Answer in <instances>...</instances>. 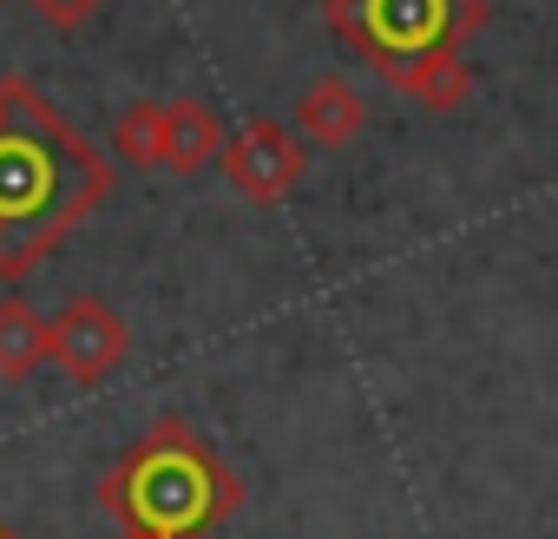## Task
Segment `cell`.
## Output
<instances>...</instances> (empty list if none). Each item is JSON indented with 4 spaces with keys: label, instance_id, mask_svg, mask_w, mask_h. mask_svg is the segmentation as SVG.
<instances>
[{
    "label": "cell",
    "instance_id": "6da1fadb",
    "mask_svg": "<svg viewBox=\"0 0 558 539\" xmlns=\"http://www.w3.org/2000/svg\"><path fill=\"white\" fill-rule=\"evenodd\" d=\"M106 191L112 165L86 132L27 80H0V277H27Z\"/></svg>",
    "mask_w": 558,
    "mask_h": 539
},
{
    "label": "cell",
    "instance_id": "7a4b0ae2",
    "mask_svg": "<svg viewBox=\"0 0 558 539\" xmlns=\"http://www.w3.org/2000/svg\"><path fill=\"white\" fill-rule=\"evenodd\" d=\"M99 506L125 519V539H204L210 526L236 519L243 480L223 467V454L178 415H165L106 480Z\"/></svg>",
    "mask_w": 558,
    "mask_h": 539
},
{
    "label": "cell",
    "instance_id": "3957f363",
    "mask_svg": "<svg viewBox=\"0 0 558 539\" xmlns=\"http://www.w3.org/2000/svg\"><path fill=\"white\" fill-rule=\"evenodd\" d=\"M486 21V0H329V27L401 93H414L434 112H453L466 99L460 40H473Z\"/></svg>",
    "mask_w": 558,
    "mask_h": 539
},
{
    "label": "cell",
    "instance_id": "277c9868",
    "mask_svg": "<svg viewBox=\"0 0 558 539\" xmlns=\"http://www.w3.org/2000/svg\"><path fill=\"white\" fill-rule=\"evenodd\" d=\"M125 356H132V330L99 297H73L53 316V362L73 375V388H99L106 375L125 369Z\"/></svg>",
    "mask_w": 558,
    "mask_h": 539
},
{
    "label": "cell",
    "instance_id": "5b68a950",
    "mask_svg": "<svg viewBox=\"0 0 558 539\" xmlns=\"http://www.w3.org/2000/svg\"><path fill=\"white\" fill-rule=\"evenodd\" d=\"M223 178L250 204H283L303 184V139L290 125H276V119H256L223 145Z\"/></svg>",
    "mask_w": 558,
    "mask_h": 539
},
{
    "label": "cell",
    "instance_id": "8992f818",
    "mask_svg": "<svg viewBox=\"0 0 558 539\" xmlns=\"http://www.w3.org/2000/svg\"><path fill=\"white\" fill-rule=\"evenodd\" d=\"M223 119L204 99H171L165 106V165L171 171H204L210 158H223Z\"/></svg>",
    "mask_w": 558,
    "mask_h": 539
},
{
    "label": "cell",
    "instance_id": "52a82bcc",
    "mask_svg": "<svg viewBox=\"0 0 558 539\" xmlns=\"http://www.w3.org/2000/svg\"><path fill=\"white\" fill-rule=\"evenodd\" d=\"M40 362H53V323L21 297H0V382H27Z\"/></svg>",
    "mask_w": 558,
    "mask_h": 539
},
{
    "label": "cell",
    "instance_id": "ba28073f",
    "mask_svg": "<svg viewBox=\"0 0 558 539\" xmlns=\"http://www.w3.org/2000/svg\"><path fill=\"white\" fill-rule=\"evenodd\" d=\"M296 132H303L310 145H323V152L349 145V139L362 132V99H355V86H342V80H316V86L296 99Z\"/></svg>",
    "mask_w": 558,
    "mask_h": 539
},
{
    "label": "cell",
    "instance_id": "9c48e42d",
    "mask_svg": "<svg viewBox=\"0 0 558 539\" xmlns=\"http://www.w3.org/2000/svg\"><path fill=\"white\" fill-rule=\"evenodd\" d=\"M112 152H119L125 165H138V171L165 165V106H158V99L125 106L119 125H112Z\"/></svg>",
    "mask_w": 558,
    "mask_h": 539
},
{
    "label": "cell",
    "instance_id": "30bf717a",
    "mask_svg": "<svg viewBox=\"0 0 558 539\" xmlns=\"http://www.w3.org/2000/svg\"><path fill=\"white\" fill-rule=\"evenodd\" d=\"M34 8H40V21H53L60 34H73V27H86L106 8V0H34Z\"/></svg>",
    "mask_w": 558,
    "mask_h": 539
},
{
    "label": "cell",
    "instance_id": "8fae6325",
    "mask_svg": "<svg viewBox=\"0 0 558 539\" xmlns=\"http://www.w3.org/2000/svg\"><path fill=\"white\" fill-rule=\"evenodd\" d=\"M0 539H14V526H0Z\"/></svg>",
    "mask_w": 558,
    "mask_h": 539
}]
</instances>
